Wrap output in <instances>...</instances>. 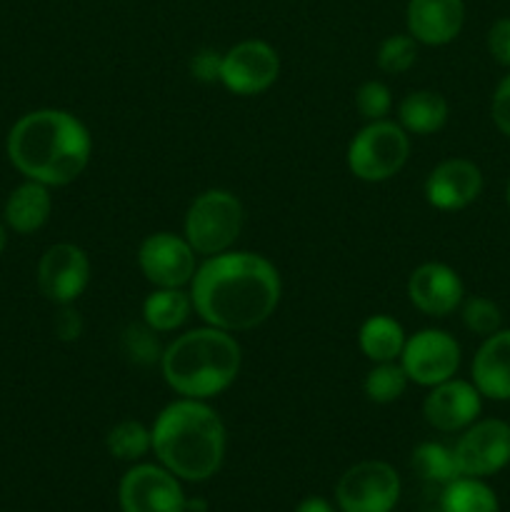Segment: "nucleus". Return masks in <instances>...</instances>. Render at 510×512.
<instances>
[{"instance_id":"obj_1","label":"nucleus","mask_w":510,"mask_h":512,"mask_svg":"<svg viewBox=\"0 0 510 512\" xmlns=\"http://www.w3.org/2000/svg\"><path fill=\"white\" fill-rule=\"evenodd\" d=\"M283 295L280 273L268 258L228 250L198 265L190 280L193 310L205 325L243 333L263 325Z\"/></svg>"},{"instance_id":"obj_2","label":"nucleus","mask_w":510,"mask_h":512,"mask_svg":"<svg viewBox=\"0 0 510 512\" xmlns=\"http://www.w3.org/2000/svg\"><path fill=\"white\" fill-rule=\"evenodd\" d=\"M8 158L25 180L63 188L78 180L93 155L88 128L68 110L25 113L8 133Z\"/></svg>"},{"instance_id":"obj_3","label":"nucleus","mask_w":510,"mask_h":512,"mask_svg":"<svg viewBox=\"0 0 510 512\" xmlns=\"http://www.w3.org/2000/svg\"><path fill=\"white\" fill-rule=\"evenodd\" d=\"M153 453L163 468L188 483L213 478L225 458V425L205 400L180 398L165 405L150 428Z\"/></svg>"},{"instance_id":"obj_4","label":"nucleus","mask_w":510,"mask_h":512,"mask_svg":"<svg viewBox=\"0 0 510 512\" xmlns=\"http://www.w3.org/2000/svg\"><path fill=\"white\" fill-rule=\"evenodd\" d=\"M240 363L243 353L233 333L205 325L175 338L163 350L160 370L180 398L210 400L235 383Z\"/></svg>"},{"instance_id":"obj_5","label":"nucleus","mask_w":510,"mask_h":512,"mask_svg":"<svg viewBox=\"0 0 510 512\" xmlns=\"http://www.w3.org/2000/svg\"><path fill=\"white\" fill-rule=\"evenodd\" d=\"M245 223L243 203L230 190L210 188L190 203L185 213L183 235L198 255L228 253L240 238Z\"/></svg>"},{"instance_id":"obj_6","label":"nucleus","mask_w":510,"mask_h":512,"mask_svg":"<svg viewBox=\"0 0 510 512\" xmlns=\"http://www.w3.org/2000/svg\"><path fill=\"white\" fill-rule=\"evenodd\" d=\"M410 138L400 123L375 120L368 123L348 145L350 173L365 183H385L408 163Z\"/></svg>"},{"instance_id":"obj_7","label":"nucleus","mask_w":510,"mask_h":512,"mask_svg":"<svg viewBox=\"0 0 510 512\" xmlns=\"http://www.w3.org/2000/svg\"><path fill=\"white\" fill-rule=\"evenodd\" d=\"M400 500V475L385 460H363L340 475L335 503L340 512H393Z\"/></svg>"},{"instance_id":"obj_8","label":"nucleus","mask_w":510,"mask_h":512,"mask_svg":"<svg viewBox=\"0 0 510 512\" xmlns=\"http://www.w3.org/2000/svg\"><path fill=\"white\" fill-rule=\"evenodd\" d=\"M400 365L410 383L433 388V385L455 378L460 368V345L445 330L425 328L405 340Z\"/></svg>"},{"instance_id":"obj_9","label":"nucleus","mask_w":510,"mask_h":512,"mask_svg":"<svg viewBox=\"0 0 510 512\" xmlns=\"http://www.w3.org/2000/svg\"><path fill=\"white\" fill-rule=\"evenodd\" d=\"M280 75V58L265 40H243L223 53L220 83L235 95H260L273 88Z\"/></svg>"},{"instance_id":"obj_10","label":"nucleus","mask_w":510,"mask_h":512,"mask_svg":"<svg viewBox=\"0 0 510 512\" xmlns=\"http://www.w3.org/2000/svg\"><path fill=\"white\" fill-rule=\"evenodd\" d=\"M460 475L490 478L510 463V425L505 420H475L453 448Z\"/></svg>"},{"instance_id":"obj_11","label":"nucleus","mask_w":510,"mask_h":512,"mask_svg":"<svg viewBox=\"0 0 510 512\" xmlns=\"http://www.w3.org/2000/svg\"><path fill=\"white\" fill-rule=\"evenodd\" d=\"M123 512H185L180 478L163 465H135L123 475L118 488Z\"/></svg>"},{"instance_id":"obj_12","label":"nucleus","mask_w":510,"mask_h":512,"mask_svg":"<svg viewBox=\"0 0 510 512\" xmlns=\"http://www.w3.org/2000/svg\"><path fill=\"white\" fill-rule=\"evenodd\" d=\"M140 273L155 288H185L193 280L195 250L185 235L153 233L140 243L138 250Z\"/></svg>"},{"instance_id":"obj_13","label":"nucleus","mask_w":510,"mask_h":512,"mask_svg":"<svg viewBox=\"0 0 510 512\" xmlns=\"http://www.w3.org/2000/svg\"><path fill=\"white\" fill-rule=\"evenodd\" d=\"M38 288L50 303L70 305L85 293L90 283V260L73 243H55L38 263Z\"/></svg>"},{"instance_id":"obj_14","label":"nucleus","mask_w":510,"mask_h":512,"mask_svg":"<svg viewBox=\"0 0 510 512\" xmlns=\"http://www.w3.org/2000/svg\"><path fill=\"white\" fill-rule=\"evenodd\" d=\"M483 410V395L468 380L450 378L433 385L423 400V415L430 428L440 433H458L470 428Z\"/></svg>"},{"instance_id":"obj_15","label":"nucleus","mask_w":510,"mask_h":512,"mask_svg":"<svg viewBox=\"0 0 510 512\" xmlns=\"http://www.w3.org/2000/svg\"><path fill=\"white\" fill-rule=\"evenodd\" d=\"M425 200L433 205L435 210H463L473 205L483 193V170L465 158H450L443 160L430 170L425 178Z\"/></svg>"},{"instance_id":"obj_16","label":"nucleus","mask_w":510,"mask_h":512,"mask_svg":"<svg viewBox=\"0 0 510 512\" xmlns=\"http://www.w3.org/2000/svg\"><path fill=\"white\" fill-rule=\"evenodd\" d=\"M408 298L420 313L430 318H445L463 305L465 285L450 265L423 263L410 273Z\"/></svg>"},{"instance_id":"obj_17","label":"nucleus","mask_w":510,"mask_h":512,"mask_svg":"<svg viewBox=\"0 0 510 512\" xmlns=\"http://www.w3.org/2000/svg\"><path fill=\"white\" fill-rule=\"evenodd\" d=\"M405 25L415 43L430 48L448 45L463 30L465 3L463 0H408Z\"/></svg>"},{"instance_id":"obj_18","label":"nucleus","mask_w":510,"mask_h":512,"mask_svg":"<svg viewBox=\"0 0 510 512\" xmlns=\"http://www.w3.org/2000/svg\"><path fill=\"white\" fill-rule=\"evenodd\" d=\"M473 385L488 400H510V328L483 338L473 358Z\"/></svg>"},{"instance_id":"obj_19","label":"nucleus","mask_w":510,"mask_h":512,"mask_svg":"<svg viewBox=\"0 0 510 512\" xmlns=\"http://www.w3.org/2000/svg\"><path fill=\"white\" fill-rule=\"evenodd\" d=\"M50 210H53V198H50L48 185L25 180L5 200L3 218L10 230L20 235H30L48 223Z\"/></svg>"},{"instance_id":"obj_20","label":"nucleus","mask_w":510,"mask_h":512,"mask_svg":"<svg viewBox=\"0 0 510 512\" xmlns=\"http://www.w3.org/2000/svg\"><path fill=\"white\" fill-rule=\"evenodd\" d=\"M448 100L435 90H413L398 108L400 128L408 135H433L448 123Z\"/></svg>"},{"instance_id":"obj_21","label":"nucleus","mask_w":510,"mask_h":512,"mask_svg":"<svg viewBox=\"0 0 510 512\" xmlns=\"http://www.w3.org/2000/svg\"><path fill=\"white\" fill-rule=\"evenodd\" d=\"M405 330L390 315H370L358 333V345L370 363H395L405 348Z\"/></svg>"},{"instance_id":"obj_22","label":"nucleus","mask_w":510,"mask_h":512,"mask_svg":"<svg viewBox=\"0 0 510 512\" xmlns=\"http://www.w3.org/2000/svg\"><path fill=\"white\" fill-rule=\"evenodd\" d=\"M193 313V300L183 288H155L143 303V323L155 333H173Z\"/></svg>"},{"instance_id":"obj_23","label":"nucleus","mask_w":510,"mask_h":512,"mask_svg":"<svg viewBox=\"0 0 510 512\" xmlns=\"http://www.w3.org/2000/svg\"><path fill=\"white\" fill-rule=\"evenodd\" d=\"M498 495L483 478L460 475L440 495V512H498Z\"/></svg>"},{"instance_id":"obj_24","label":"nucleus","mask_w":510,"mask_h":512,"mask_svg":"<svg viewBox=\"0 0 510 512\" xmlns=\"http://www.w3.org/2000/svg\"><path fill=\"white\" fill-rule=\"evenodd\" d=\"M410 468L415 470L420 480L433 485H448L460 478L458 460H455L453 448H445L440 443H420L410 455Z\"/></svg>"},{"instance_id":"obj_25","label":"nucleus","mask_w":510,"mask_h":512,"mask_svg":"<svg viewBox=\"0 0 510 512\" xmlns=\"http://www.w3.org/2000/svg\"><path fill=\"white\" fill-rule=\"evenodd\" d=\"M105 448L115 460L135 463L153 450V438H150V430L138 420H120L105 435Z\"/></svg>"},{"instance_id":"obj_26","label":"nucleus","mask_w":510,"mask_h":512,"mask_svg":"<svg viewBox=\"0 0 510 512\" xmlns=\"http://www.w3.org/2000/svg\"><path fill=\"white\" fill-rule=\"evenodd\" d=\"M410 378L405 375L403 365L395 360V363H375L368 370L363 380L365 398L375 405H390L395 400H400L408 390Z\"/></svg>"},{"instance_id":"obj_27","label":"nucleus","mask_w":510,"mask_h":512,"mask_svg":"<svg viewBox=\"0 0 510 512\" xmlns=\"http://www.w3.org/2000/svg\"><path fill=\"white\" fill-rule=\"evenodd\" d=\"M120 350L128 358V363L138 365V368H150V365L160 363L163 358V348H160L158 333L148 328L145 323H130L120 335Z\"/></svg>"},{"instance_id":"obj_28","label":"nucleus","mask_w":510,"mask_h":512,"mask_svg":"<svg viewBox=\"0 0 510 512\" xmlns=\"http://www.w3.org/2000/svg\"><path fill=\"white\" fill-rule=\"evenodd\" d=\"M378 68L388 75L408 73L418 60V43L413 35L408 33H395L385 38L378 48Z\"/></svg>"},{"instance_id":"obj_29","label":"nucleus","mask_w":510,"mask_h":512,"mask_svg":"<svg viewBox=\"0 0 510 512\" xmlns=\"http://www.w3.org/2000/svg\"><path fill=\"white\" fill-rule=\"evenodd\" d=\"M460 318H463L465 328L473 335H480V338H488V335L498 333L503 328V313H500V308L490 298H483V295H473V298L463 300V305H460Z\"/></svg>"},{"instance_id":"obj_30","label":"nucleus","mask_w":510,"mask_h":512,"mask_svg":"<svg viewBox=\"0 0 510 512\" xmlns=\"http://www.w3.org/2000/svg\"><path fill=\"white\" fill-rule=\"evenodd\" d=\"M355 105H358L360 115L368 123H375V120H385V115L390 113V108H393V95H390V88L385 83L368 80L355 93Z\"/></svg>"},{"instance_id":"obj_31","label":"nucleus","mask_w":510,"mask_h":512,"mask_svg":"<svg viewBox=\"0 0 510 512\" xmlns=\"http://www.w3.org/2000/svg\"><path fill=\"white\" fill-rule=\"evenodd\" d=\"M220 65H223V53L203 48L190 58V75L198 83H220Z\"/></svg>"},{"instance_id":"obj_32","label":"nucleus","mask_w":510,"mask_h":512,"mask_svg":"<svg viewBox=\"0 0 510 512\" xmlns=\"http://www.w3.org/2000/svg\"><path fill=\"white\" fill-rule=\"evenodd\" d=\"M83 315L70 305H58V313L53 318V333L60 343H75L83 335Z\"/></svg>"},{"instance_id":"obj_33","label":"nucleus","mask_w":510,"mask_h":512,"mask_svg":"<svg viewBox=\"0 0 510 512\" xmlns=\"http://www.w3.org/2000/svg\"><path fill=\"white\" fill-rule=\"evenodd\" d=\"M490 115H493V123L505 138H510V73L505 75L498 83L493 93V103H490Z\"/></svg>"},{"instance_id":"obj_34","label":"nucleus","mask_w":510,"mask_h":512,"mask_svg":"<svg viewBox=\"0 0 510 512\" xmlns=\"http://www.w3.org/2000/svg\"><path fill=\"white\" fill-rule=\"evenodd\" d=\"M488 50L495 63L510 68V18L495 20L488 30Z\"/></svg>"},{"instance_id":"obj_35","label":"nucleus","mask_w":510,"mask_h":512,"mask_svg":"<svg viewBox=\"0 0 510 512\" xmlns=\"http://www.w3.org/2000/svg\"><path fill=\"white\" fill-rule=\"evenodd\" d=\"M295 512H335V508L325 498H315L313 495V498H305L303 503L295 508Z\"/></svg>"},{"instance_id":"obj_36","label":"nucleus","mask_w":510,"mask_h":512,"mask_svg":"<svg viewBox=\"0 0 510 512\" xmlns=\"http://www.w3.org/2000/svg\"><path fill=\"white\" fill-rule=\"evenodd\" d=\"M185 512H205V500H185Z\"/></svg>"},{"instance_id":"obj_37","label":"nucleus","mask_w":510,"mask_h":512,"mask_svg":"<svg viewBox=\"0 0 510 512\" xmlns=\"http://www.w3.org/2000/svg\"><path fill=\"white\" fill-rule=\"evenodd\" d=\"M5 245H8V233H5V223L0 220V255H3Z\"/></svg>"},{"instance_id":"obj_38","label":"nucleus","mask_w":510,"mask_h":512,"mask_svg":"<svg viewBox=\"0 0 510 512\" xmlns=\"http://www.w3.org/2000/svg\"><path fill=\"white\" fill-rule=\"evenodd\" d=\"M505 200H508V208H510V180H508V190H505Z\"/></svg>"}]
</instances>
